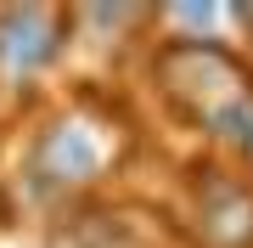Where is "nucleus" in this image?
<instances>
[{
  "label": "nucleus",
  "instance_id": "obj_1",
  "mask_svg": "<svg viewBox=\"0 0 253 248\" xmlns=\"http://www.w3.org/2000/svg\"><path fill=\"white\" fill-rule=\"evenodd\" d=\"M169 79H174L180 96L197 101V113H208V124H214L219 136H225V124L253 101V96L242 91V79H236V68H231L214 46H186V51H174V56H169Z\"/></svg>",
  "mask_w": 253,
  "mask_h": 248
},
{
  "label": "nucleus",
  "instance_id": "obj_2",
  "mask_svg": "<svg viewBox=\"0 0 253 248\" xmlns=\"http://www.w3.org/2000/svg\"><path fill=\"white\" fill-rule=\"evenodd\" d=\"M107 158H113V141H107L101 124H90V119H56L45 130V141H40L34 164L56 186H84V181H96V175L107 169Z\"/></svg>",
  "mask_w": 253,
  "mask_h": 248
},
{
  "label": "nucleus",
  "instance_id": "obj_3",
  "mask_svg": "<svg viewBox=\"0 0 253 248\" xmlns=\"http://www.w3.org/2000/svg\"><path fill=\"white\" fill-rule=\"evenodd\" d=\"M56 51V11L45 6H17L0 17V68L11 79H28L51 62Z\"/></svg>",
  "mask_w": 253,
  "mask_h": 248
},
{
  "label": "nucleus",
  "instance_id": "obj_4",
  "mask_svg": "<svg viewBox=\"0 0 253 248\" xmlns=\"http://www.w3.org/2000/svg\"><path fill=\"white\" fill-rule=\"evenodd\" d=\"M169 23H174V28H191L197 46H208L203 34H219L225 23H236V11H231V6H169Z\"/></svg>",
  "mask_w": 253,
  "mask_h": 248
},
{
  "label": "nucleus",
  "instance_id": "obj_5",
  "mask_svg": "<svg viewBox=\"0 0 253 248\" xmlns=\"http://www.w3.org/2000/svg\"><path fill=\"white\" fill-rule=\"evenodd\" d=\"M225 136H231V141H242V147L253 152V101H248V107H242V113H236V119L225 124Z\"/></svg>",
  "mask_w": 253,
  "mask_h": 248
}]
</instances>
